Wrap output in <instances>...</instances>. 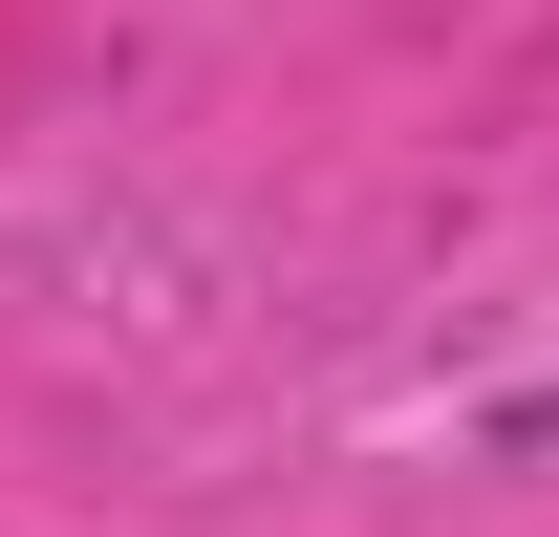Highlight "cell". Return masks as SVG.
Returning <instances> with one entry per match:
<instances>
[{
  "instance_id": "1",
  "label": "cell",
  "mask_w": 559,
  "mask_h": 537,
  "mask_svg": "<svg viewBox=\"0 0 559 537\" xmlns=\"http://www.w3.org/2000/svg\"><path fill=\"white\" fill-rule=\"evenodd\" d=\"M495 452H559V387H516V408H495Z\"/></svg>"
}]
</instances>
